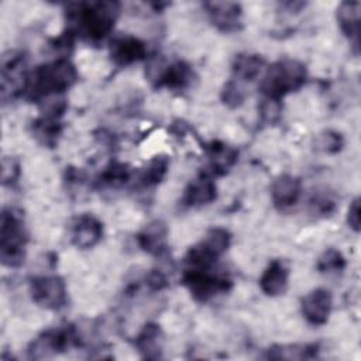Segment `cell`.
Wrapping results in <instances>:
<instances>
[{
  "instance_id": "cell-1",
  "label": "cell",
  "mask_w": 361,
  "mask_h": 361,
  "mask_svg": "<svg viewBox=\"0 0 361 361\" xmlns=\"http://www.w3.org/2000/svg\"><path fill=\"white\" fill-rule=\"evenodd\" d=\"M118 11L116 1L71 3L66 10L68 31L92 42L103 41L113 31Z\"/></svg>"
},
{
  "instance_id": "cell-2",
  "label": "cell",
  "mask_w": 361,
  "mask_h": 361,
  "mask_svg": "<svg viewBox=\"0 0 361 361\" xmlns=\"http://www.w3.org/2000/svg\"><path fill=\"white\" fill-rule=\"evenodd\" d=\"M75 66L65 58L42 63L28 73L24 94L31 100H42L68 90L76 82Z\"/></svg>"
},
{
  "instance_id": "cell-3",
  "label": "cell",
  "mask_w": 361,
  "mask_h": 361,
  "mask_svg": "<svg viewBox=\"0 0 361 361\" xmlns=\"http://www.w3.org/2000/svg\"><path fill=\"white\" fill-rule=\"evenodd\" d=\"M306 79V66L300 61L285 58L267 68L259 82V90L265 99L281 102L286 94L299 90Z\"/></svg>"
},
{
  "instance_id": "cell-4",
  "label": "cell",
  "mask_w": 361,
  "mask_h": 361,
  "mask_svg": "<svg viewBox=\"0 0 361 361\" xmlns=\"http://www.w3.org/2000/svg\"><path fill=\"white\" fill-rule=\"evenodd\" d=\"M27 230L24 216L18 209L6 207L0 220V259L10 268L20 267L25 258Z\"/></svg>"
},
{
  "instance_id": "cell-5",
  "label": "cell",
  "mask_w": 361,
  "mask_h": 361,
  "mask_svg": "<svg viewBox=\"0 0 361 361\" xmlns=\"http://www.w3.org/2000/svg\"><path fill=\"white\" fill-rule=\"evenodd\" d=\"M231 241L230 233L223 227H214L197 244L190 247L185 255L186 268H213L217 259L226 252Z\"/></svg>"
},
{
  "instance_id": "cell-6",
  "label": "cell",
  "mask_w": 361,
  "mask_h": 361,
  "mask_svg": "<svg viewBox=\"0 0 361 361\" xmlns=\"http://www.w3.org/2000/svg\"><path fill=\"white\" fill-rule=\"evenodd\" d=\"M183 283L197 302H207L219 293L227 292L231 286V279L224 274L213 271V268H186L183 272Z\"/></svg>"
},
{
  "instance_id": "cell-7",
  "label": "cell",
  "mask_w": 361,
  "mask_h": 361,
  "mask_svg": "<svg viewBox=\"0 0 361 361\" xmlns=\"http://www.w3.org/2000/svg\"><path fill=\"white\" fill-rule=\"evenodd\" d=\"M28 79L25 58L21 52L8 51L1 58V97L14 99L24 94Z\"/></svg>"
},
{
  "instance_id": "cell-8",
  "label": "cell",
  "mask_w": 361,
  "mask_h": 361,
  "mask_svg": "<svg viewBox=\"0 0 361 361\" xmlns=\"http://www.w3.org/2000/svg\"><path fill=\"white\" fill-rule=\"evenodd\" d=\"M30 293L32 300L51 310H58L66 303L65 282L58 275L35 276L30 282Z\"/></svg>"
},
{
  "instance_id": "cell-9",
  "label": "cell",
  "mask_w": 361,
  "mask_h": 361,
  "mask_svg": "<svg viewBox=\"0 0 361 361\" xmlns=\"http://www.w3.org/2000/svg\"><path fill=\"white\" fill-rule=\"evenodd\" d=\"M78 336L72 327H59L49 329L42 331L37 338L31 341L28 345V357L30 358H45L55 355L73 343H76Z\"/></svg>"
},
{
  "instance_id": "cell-10",
  "label": "cell",
  "mask_w": 361,
  "mask_h": 361,
  "mask_svg": "<svg viewBox=\"0 0 361 361\" xmlns=\"http://www.w3.org/2000/svg\"><path fill=\"white\" fill-rule=\"evenodd\" d=\"M148 75L158 87H166L172 90H182L192 82L193 72L190 65L185 61H173L171 63L158 62V65L148 66Z\"/></svg>"
},
{
  "instance_id": "cell-11",
  "label": "cell",
  "mask_w": 361,
  "mask_h": 361,
  "mask_svg": "<svg viewBox=\"0 0 361 361\" xmlns=\"http://www.w3.org/2000/svg\"><path fill=\"white\" fill-rule=\"evenodd\" d=\"M203 7L213 25L223 32H234L241 28L243 10L234 1H206Z\"/></svg>"
},
{
  "instance_id": "cell-12",
  "label": "cell",
  "mask_w": 361,
  "mask_h": 361,
  "mask_svg": "<svg viewBox=\"0 0 361 361\" xmlns=\"http://www.w3.org/2000/svg\"><path fill=\"white\" fill-rule=\"evenodd\" d=\"M110 58L117 66H127L147 56V45L134 35H117L109 45Z\"/></svg>"
},
{
  "instance_id": "cell-13",
  "label": "cell",
  "mask_w": 361,
  "mask_h": 361,
  "mask_svg": "<svg viewBox=\"0 0 361 361\" xmlns=\"http://www.w3.org/2000/svg\"><path fill=\"white\" fill-rule=\"evenodd\" d=\"M333 299L331 293L324 288H317L303 296L300 309L307 323L313 326H322L329 320L331 313Z\"/></svg>"
},
{
  "instance_id": "cell-14",
  "label": "cell",
  "mask_w": 361,
  "mask_h": 361,
  "mask_svg": "<svg viewBox=\"0 0 361 361\" xmlns=\"http://www.w3.org/2000/svg\"><path fill=\"white\" fill-rule=\"evenodd\" d=\"M103 235V224L97 217L89 213L78 216L71 227L72 244L80 250L94 247Z\"/></svg>"
},
{
  "instance_id": "cell-15",
  "label": "cell",
  "mask_w": 361,
  "mask_h": 361,
  "mask_svg": "<svg viewBox=\"0 0 361 361\" xmlns=\"http://www.w3.org/2000/svg\"><path fill=\"white\" fill-rule=\"evenodd\" d=\"M302 193V183L299 178L283 173L279 175L271 186V197L278 209H288L298 203Z\"/></svg>"
},
{
  "instance_id": "cell-16",
  "label": "cell",
  "mask_w": 361,
  "mask_h": 361,
  "mask_svg": "<svg viewBox=\"0 0 361 361\" xmlns=\"http://www.w3.org/2000/svg\"><path fill=\"white\" fill-rule=\"evenodd\" d=\"M168 228L166 226L155 220L149 224H147L137 235L138 245L148 254L161 257L168 250Z\"/></svg>"
},
{
  "instance_id": "cell-17",
  "label": "cell",
  "mask_w": 361,
  "mask_h": 361,
  "mask_svg": "<svg viewBox=\"0 0 361 361\" xmlns=\"http://www.w3.org/2000/svg\"><path fill=\"white\" fill-rule=\"evenodd\" d=\"M289 269L282 259H274L268 264L259 278V288L268 296H278L286 290Z\"/></svg>"
},
{
  "instance_id": "cell-18",
  "label": "cell",
  "mask_w": 361,
  "mask_h": 361,
  "mask_svg": "<svg viewBox=\"0 0 361 361\" xmlns=\"http://www.w3.org/2000/svg\"><path fill=\"white\" fill-rule=\"evenodd\" d=\"M217 196V189L214 182L209 175H202L193 179L183 193V203L190 207H197L209 204Z\"/></svg>"
},
{
  "instance_id": "cell-19",
  "label": "cell",
  "mask_w": 361,
  "mask_h": 361,
  "mask_svg": "<svg viewBox=\"0 0 361 361\" xmlns=\"http://www.w3.org/2000/svg\"><path fill=\"white\" fill-rule=\"evenodd\" d=\"M264 65H265V61L261 55L238 54L235 55L231 65L233 79L238 80L240 83L251 82L261 75Z\"/></svg>"
},
{
  "instance_id": "cell-20",
  "label": "cell",
  "mask_w": 361,
  "mask_h": 361,
  "mask_svg": "<svg viewBox=\"0 0 361 361\" xmlns=\"http://www.w3.org/2000/svg\"><path fill=\"white\" fill-rule=\"evenodd\" d=\"M360 7L358 1H343L337 7V21L343 34L358 45V32H360Z\"/></svg>"
},
{
  "instance_id": "cell-21",
  "label": "cell",
  "mask_w": 361,
  "mask_h": 361,
  "mask_svg": "<svg viewBox=\"0 0 361 361\" xmlns=\"http://www.w3.org/2000/svg\"><path fill=\"white\" fill-rule=\"evenodd\" d=\"M162 331L158 324L148 323L135 338V345L144 358H158L162 351Z\"/></svg>"
},
{
  "instance_id": "cell-22",
  "label": "cell",
  "mask_w": 361,
  "mask_h": 361,
  "mask_svg": "<svg viewBox=\"0 0 361 361\" xmlns=\"http://www.w3.org/2000/svg\"><path fill=\"white\" fill-rule=\"evenodd\" d=\"M210 166L214 173H224L237 161V151L223 142H213L209 147Z\"/></svg>"
},
{
  "instance_id": "cell-23",
  "label": "cell",
  "mask_w": 361,
  "mask_h": 361,
  "mask_svg": "<svg viewBox=\"0 0 361 361\" xmlns=\"http://www.w3.org/2000/svg\"><path fill=\"white\" fill-rule=\"evenodd\" d=\"M317 351L316 345L312 344H295V345H276L268 350L269 358H286V360H303L314 357Z\"/></svg>"
},
{
  "instance_id": "cell-24",
  "label": "cell",
  "mask_w": 361,
  "mask_h": 361,
  "mask_svg": "<svg viewBox=\"0 0 361 361\" xmlns=\"http://www.w3.org/2000/svg\"><path fill=\"white\" fill-rule=\"evenodd\" d=\"M168 158L166 157H155L140 173V183L142 186H154L159 183L168 171Z\"/></svg>"
},
{
  "instance_id": "cell-25",
  "label": "cell",
  "mask_w": 361,
  "mask_h": 361,
  "mask_svg": "<svg viewBox=\"0 0 361 361\" xmlns=\"http://www.w3.org/2000/svg\"><path fill=\"white\" fill-rule=\"evenodd\" d=\"M130 176H131V172L126 164L111 162L102 172L100 182L102 185H106L110 188H120L128 182Z\"/></svg>"
},
{
  "instance_id": "cell-26",
  "label": "cell",
  "mask_w": 361,
  "mask_h": 361,
  "mask_svg": "<svg viewBox=\"0 0 361 361\" xmlns=\"http://www.w3.org/2000/svg\"><path fill=\"white\" fill-rule=\"evenodd\" d=\"M345 268V259L343 254L334 248L326 250L317 261V269L323 274L341 272Z\"/></svg>"
},
{
  "instance_id": "cell-27",
  "label": "cell",
  "mask_w": 361,
  "mask_h": 361,
  "mask_svg": "<svg viewBox=\"0 0 361 361\" xmlns=\"http://www.w3.org/2000/svg\"><path fill=\"white\" fill-rule=\"evenodd\" d=\"M245 89L243 86V83H240L235 79H230L223 90H221V100L224 102V104H227L228 107H238L243 104V102L245 100Z\"/></svg>"
},
{
  "instance_id": "cell-28",
  "label": "cell",
  "mask_w": 361,
  "mask_h": 361,
  "mask_svg": "<svg viewBox=\"0 0 361 361\" xmlns=\"http://www.w3.org/2000/svg\"><path fill=\"white\" fill-rule=\"evenodd\" d=\"M317 145L322 151L329 152V154H334L337 151L341 149L343 147V138L336 131H324L323 134H320Z\"/></svg>"
},
{
  "instance_id": "cell-29",
  "label": "cell",
  "mask_w": 361,
  "mask_h": 361,
  "mask_svg": "<svg viewBox=\"0 0 361 361\" xmlns=\"http://www.w3.org/2000/svg\"><path fill=\"white\" fill-rule=\"evenodd\" d=\"M20 165L11 157H4L1 161V180L3 185H11L18 179Z\"/></svg>"
},
{
  "instance_id": "cell-30",
  "label": "cell",
  "mask_w": 361,
  "mask_h": 361,
  "mask_svg": "<svg viewBox=\"0 0 361 361\" xmlns=\"http://www.w3.org/2000/svg\"><path fill=\"white\" fill-rule=\"evenodd\" d=\"M310 209L313 213L317 214H329L334 209V200L327 195L313 196L310 200Z\"/></svg>"
},
{
  "instance_id": "cell-31",
  "label": "cell",
  "mask_w": 361,
  "mask_h": 361,
  "mask_svg": "<svg viewBox=\"0 0 361 361\" xmlns=\"http://www.w3.org/2000/svg\"><path fill=\"white\" fill-rule=\"evenodd\" d=\"M281 111V104L278 100H271L265 99L264 103L261 104V117L267 123H272L278 118Z\"/></svg>"
},
{
  "instance_id": "cell-32",
  "label": "cell",
  "mask_w": 361,
  "mask_h": 361,
  "mask_svg": "<svg viewBox=\"0 0 361 361\" xmlns=\"http://www.w3.org/2000/svg\"><path fill=\"white\" fill-rule=\"evenodd\" d=\"M347 223L354 231H360V199L355 197L347 212Z\"/></svg>"
},
{
  "instance_id": "cell-33",
  "label": "cell",
  "mask_w": 361,
  "mask_h": 361,
  "mask_svg": "<svg viewBox=\"0 0 361 361\" xmlns=\"http://www.w3.org/2000/svg\"><path fill=\"white\" fill-rule=\"evenodd\" d=\"M145 283L148 285V288L151 290H161L166 286V278L161 271H151L147 278H145Z\"/></svg>"
}]
</instances>
